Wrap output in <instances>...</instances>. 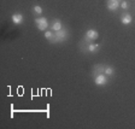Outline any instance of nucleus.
Wrapping results in <instances>:
<instances>
[{"label": "nucleus", "mask_w": 135, "mask_h": 129, "mask_svg": "<svg viewBox=\"0 0 135 129\" xmlns=\"http://www.w3.org/2000/svg\"><path fill=\"white\" fill-rule=\"evenodd\" d=\"M35 24L37 25V29L40 31H45L48 28V21L45 17H40V18H35Z\"/></svg>", "instance_id": "1"}, {"label": "nucleus", "mask_w": 135, "mask_h": 129, "mask_svg": "<svg viewBox=\"0 0 135 129\" xmlns=\"http://www.w3.org/2000/svg\"><path fill=\"white\" fill-rule=\"evenodd\" d=\"M68 37V33L66 30L64 29H60L58 31H54V39L53 41H57V42H62V41H65Z\"/></svg>", "instance_id": "2"}, {"label": "nucleus", "mask_w": 135, "mask_h": 129, "mask_svg": "<svg viewBox=\"0 0 135 129\" xmlns=\"http://www.w3.org/2000/svg\"><path fill=\"white\" fill-rule=\"evenodd\" d=\"M107 82H109L107 75H98L94 77V83H95L97 86H105Z\"/></svg>", "instance_id": "3"}, {"label": "nucleus", "mask_w": 135, "mask_h": 129, "mask_svg": "<svg viewBox=\"0 0 135 129\" xmlns=\"http://www.w3.org/2000/svg\"><path fill=\"white\" fill-rule=\"evenodd\" d=\"M99 37V33L94 29H89V30L86 33V40H89V41H94Z\"/></svg>", "instance_id": "4"}, {"label": "nucleus", "mask_w": 135, "mask_h": 129, "mask_svg": "<svg viewBox=\"0 0 135 129\" xmlns=\"http://www.w3.org/2000/svg\"><path fill=\"white\" fill-rule=\"evenodd\" d=\"M119 6V0H109L107 1V8L110 11H116Z\"/></svg>", "instance_id": "5"}, {"label": "nucleus", "mask_w": 135, "mask_h": 129, "mask_svg": "<svg viewBox=\"0 0 135 129\" xmlns=\"http://www.w3.org/2000/svg\"><path fill=\"white\" fill-rule=\"evenodd\" d=\"M12 22L15 23V24H22L23 23V15L21 13H13L11 17Z\"/></svg>", "instance_id": "6"}, {"label": "nucleus", "mask_w": 135, "mask_h": 129, "mask_svg": "<svg viewBox=\"0 0 135 129\" xmlns=\"http://www.w3.org/2000/svg\"><path fill=\"white\" fill-rule=\"evenodd\" d=\"M51 29L53 31H58L60 30V29H63V25H62V22L59 20H54L53 22H52V25H51Z\"/></svg>", "instance_id": "7"}, {"label": "nucleus", "mask_w": 135, "mask_h": 129, "mask_svg": "<svg viewBox=\"0 0 135 129\" xmlns=\"http://www.w3.org/2000/svg\"><path fill=\"white\" fill-rule=\"evenodd\" d=\"M132 21H133V18H132V16H130L129 13H124L123 16H122V18H121V22L123 23V24H130Z\"/></svg>", "instance_id": "8"}, {"label": "nucleus", "mask_w": 135, "mask_h": 129, "mask_svg": "<svg viewBox=\"0 0 135 129\" xmlns=\"http://www.w3.org/2000/svg\"><path fill=\"white\" fill-rule=\"evenodd\" d=\"M99 48H100V46L97 45V44H90V45H88V51H89V52H92V53L98 52Z\"/></svg>", "instance_id": "9"}, {"label": "nucleus", "mask_w": 135, "mask_h": 129, "mask_svg": "<svg viewBox=\"0 0 135 129\" xmlns=\"http://www.w3.org/2000/svg\"><path fill=\"white\" fill-rule=\"evenodd\" d=\"M45 37H46L47 40H50V41H53V39H54V33H52V31H50V30L45 31Z\"/></svg>", "instance_id": "10"}, {"label": "nucleus", "mask_w": 135, "mask_h": 129, "mask_svg": "<svg viewBox=\"0 0 135 129\" xmlns=\"http://www.w3.org/2000/svg\"><path fill=\"white\" fill-rule=\"evenodd\" d=\"M105 74H106L107 76H112L113 74H115V69H113L112 66H106V69H105Z\"/></svg>", "instance_id": "11"}, {"label": "nucleus", "mask_w": 135, "mask_h": 129, "mask_svg": "<svg viewBox=\"0 0 135 129\" xmlns=\"http://www.w3.org/2000/svg\"><path fill=\"white\" fill-rule=\"evenodd\" d=\"M33 10H34V12H35V13H37V15H41L42 13V7H41V6H39V5L34 6Z\"/></svg>", "instance_id": "12"}, {"label": "nucleus", "mask_w": 135, "mask_h": 129, "mask_svg": "<svg viewBox=\"0 0 135 129\" xmlns=\"http://www.w3.org/2000/svg\"><path fill=\"white\" fill-rule=\"evenodd\" d=\"M121 7L123 8V10H127V8L129 7V3H128V1H122Z\"/></svg>", "instance_id": "13"}]
</instances>
